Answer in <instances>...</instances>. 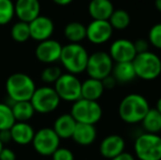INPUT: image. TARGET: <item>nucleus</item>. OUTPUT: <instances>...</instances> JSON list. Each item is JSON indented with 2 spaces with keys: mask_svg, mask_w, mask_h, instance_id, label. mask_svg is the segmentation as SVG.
Returning <instances> with one entry per match:
<instances>
[{
  "mask_svg": "<svg viewBox=\"0 0 161 160\" xmlns=\"http://www.w3.org/2000/svg\"><path fill=\"white\" fill-rule=\"evenodd\" d=\"M150 109L146 97L139 93L125 96L119 105V115L126 124H138L142 121Z\"/></svg>",
  "mask_w": 161,
  "mask_h": 160,
  "instance_id": "nucleus-1",
  "label": "nucleus"
},
{
  "mask_svg": "<svg viewBox=\"0 0 161 160\" xmlns=\"http://www.w3.org/2000/svg\"><path fill=\"white\" fill-rule=\"evenodd\" d=\"M88 58L89 53L83 45L80 43H68L63 46L59 60L67 73L79 75L86 71Z\"/></svg>",
  "mask_w": 161,
  "mask_h": 160,
  "instance_id": "nucleus-2",
  "label": "nucleus"
},
{
  "mask_svg": "<svg viewBox=\"0 0 161 160\" xmlns=\"http://www.w3.org/2000/svg\"><path fill=\"white\" fill-rule=\"evenodd\" d=\"M35 82L24 73H14L6 81V91L12 102L30 101L35 91Z\"/></svg>",
  "mask_w": 161,
  "mask_h": 160,
  "instance_id": "nucleus-3",
  "label": "nucleus"
},
{
  "mask_svg": "<svg viewBox=\"0 0 161 160\" xmlns=\"http://www.w3.org/2000/svg\"><path fill=\"white\" fill-rule=\"evenodd\" d=\"M134 152L139 160H161V136L140 133L134 141Z\"/></svg>",
  "mask_w": 161,
  "mask_h": 160,
  "instance_id": "nucleus-4",
  "label": "nucleus"
},
{
  "mask_svg": "<svg viewBox=\"0 0 161 160\" xmlns=\"http://www.w3.org/2000/svg\"><path fill=\"white\" fill-rule=\"evenodd\" d=\"M131 63L136 77L142 80H155L161 75V58L150 51L137 54Z\"/></svg>",
  "mask_w": 161,
  "mask_h": 160,
  "instance_id": "nucleus-5",
  "label": "nucleus"
},
{
  "mask_svg": "<svg viewBox=\"0 0 161 160\" xmlns=\"http://www.w3.org/2000/svg\"><path fill=\"white\" fill-rule=\"evenodd\" d=\"M70 114L77 123L96 125L102 119L103 110L97 101H91L80 98L72 102Z\"/></svg>",
  "mask_w": 161,
  "mask_h": 160,
  "instance_id": "nucleus-6",
  "label": "nucleus"
},
{
  "mask_svg": "<svg viewBox=\"0 0 161 160\" xmlns=\"http://www.w3.org/2000/svg\"><path fill=\"white\" fill-rule=\"evenodd\" d=\"M30 102L32 103L35 112L41 114H48L59 107L60 99L53 87L43 86L36 88Z\"/></svg>",
  "mask_w": 161,
  "mask_h": 160,
  "instance_id": "nucleus-7",
  "label": "nucleus"
},
{
  "mask_svg": "<svg viewBox=\"0 0 161 160\" xmlns=\"http://www.w3.org/2000/svg\"><path fill=\"white\" fill-rule=\"evenodd\" d=\"M113 66L114 62L110 54L104 51H97L89 55L86 71L90 78L102 80L112 74Z\"/></svg>",
  "mask_w": 161,
  "mask_h": 160,
  "instance_id": "nucleus-8",
  "label": "nucleus"
},
{
  "mask_svg": "<svg viewBox=\"0 0 161 160\" xmlns=\"http://www.w3.org/2000/svg\"><path fill=\"white\" fill-rule=\"evenodd\" d=\"M54 89L60 100L66 102H75L81 98V81L77 75L69 73L62 74L54 83Z\"/></svg>",
  "mask_w": 161,
  "mask_h": 160,
  "instance_id": "nucleus-9",
  "label": "nucleus"
},
{
  "mask_svg": "<svg viewBox=\"0 0 161 160\" xmlns=\"http://www.w3.org/2000/svg\"><path fill=\"white\" fill-rule=\"evenodd\" d=\"M33 148L41 156H52L59 147L60 138L51 127H43L35 132L31 143Z\"/></svg>",
  "mask_w": 161,
  "mask_h": 160,
  "instance_id": "nucleus-10",
  "label": "nucleus"
},
{
  "mask_svg": "<svg viewBox=\"0 0 161 160\" xmlns=\"http://www.w3.org/2000/svg\"><path fill=\"white\" fill-rule=\"evenodd\" d=\"M113 28L108 20H92L86 26V39L94 45H102L111 40Z\"/></svg>",
  "mask_w": 161,
  "mask_h": 160,
  "instance_id": "nucleus-11",
  "label": "nucleus"
},
{
  "mask_svg": "<svg viewBox=\"0 0 161 160\" xmlns=\"http://www.w3.org/2000/svg\"><path fill=\"white\" fill-rule=\"evenodd\" d=\"M108 54L114 63H130L137 55L134 42L127 39L113 41L110 45Z\"/></svg>",
  "mask_w": 161,
  "mask_h": 160,
  "instance_id": "nucleus-12",
  "label": "nucleus"
},
{
  "mask_svg": "<svg viewBox=\"0 0 161 160\" xmlns=\"http://www.w3.org/2000/svg\"><path fill=\"white\" fill-rule=\"evenodd\" d=\"M63 45L58 41L48 39L38 42L35 48V56L41 63L52 65L58 62L60 58Z\"/></svg>",
  "mask_w": 161,
  "mask_h": 160,
  "instance_id": "nucleus-13",
  "label": "nucleus"
},
{
  "mask_svg": "<svg viewBox=\"0 0 161 160\" xmlns=\"http://www.w3.org/2000/svg\"><path fill=\"white\" fill-rule=\"evenodd\" d=\"M29 28H30V39L42 42L51 39L55 30V24L51 18L40 14L29 23Z\"/></svg>",
  "mask_w": 161,
  "mask_h": 160,
  "instance_id": "nucleus-14",
  "label": "nucleus"
},
{
  "mask_svg": "<svg viewBox=\"0 0 161 160\" xmlns=\"http://www.w3.org/2000/svg\"><path fill=\"white\" fill-rule=\"evenodd\" d=\"M125 139L117 134H111L104 137L100 143V154L105 159H112L125 152Z\"/></svg>",
  "mask_w": 161,
  "mask_h": 160,
  "instance_id": "nucleus-15",
  "label": "nucleus"
},
{
  "mask_svg": "<svg viewBox=\"0 0 161 160\" xmlns=\"http://www.w3.org/2000/svg\"><path fill=\"white\" fill-rule=\"evenodd\" d=\"M14 13L20 21L30 23L41 14V3L38 0H17Z\"/></svg>",
  "mask_w": 161,
  "mask_h": 160,
  "instance_id": "nucleus-16",
  "label": "nucleus"
},
{
  "mask_svg": "<svg viewBox=\"0 0 161 160\" xmlns=\"http://www.w3.org/2000/svg\"><path fill=\"white\" fill-rule=\"evenodd\" d=\"M11 139L20 146H25L32 143L35 130L28 122H15L10 128Z\"/></svg>",
  "mask_w": 161,
  "mask_h": 160,
  "instance_id": "nucleus-17",
  "label": "nucleus"
},
{
  "mask_svg": "<svg viewBox=\"0 0 161 160\" xmlns=\"http://www.w3.org/2000/svg\"><path fill=\"white\" fill-rule=\"evenodd\" d=\"M97 136V128L91 124L77 123L71 138L80 146H90L96 141Z\"/></svg>",
  "mask_w": 161,
  "mask_h": 160,
  "instance_id": "nucleus-18",
  "label": "nucleus"
},
{
  "mask_svg": "<svg viewBox=\"0 0 161 160\" xmlns=\"http://www.w3.org/2000/svg\"><path fill=\"white\" fill-rule=\"evenodd\" d=\"M114 11L111 0H91L88 6V12L92 20H108Z\"/></svg>",
  "mask_w": 161,
  "mask_h": 160,
  "instance_id": "nucleus-19",
  "label": "nucleus"
},
{
  "mask_svg": "<svg viewBox=\"0 0 161 160\" xmlns=\"http://www.w3.org/2000/svg\"><path fill=\"white\" fill-rule=\"evenodd\" d=\"M77 122L71 116L70 113H65L59 115L54 122L53 130L58 135L60 139H68L71 138L74 134L75 127H76Z\"/></svg>",
  "mask_w": 161,
  "mask_h": 160,
  "instance_id": "nucleus-20",
  "label": "nucleus"
},
{
  "mask_svg": "<svg viewBox=\"0 0 161 160\" xmlns=\"http://www.w3.org/2000/svg\"><path fill=\"white\" fill-rule=\"evenodd\" d=\"M104 89L102 80L88 78L83 82H81V98L91 101H97L103 96Z\"/></svg>",
  "mask_w": 161,
  "mask_h": 160,
  "instance_id": "nucleus-21",
  "label": "nucleus"
},
{
  "mask_svg": "<svg viewBox=\"0 0 161 160\" xmlns=\"http://www.w3.org/2000/svg\"><path fill=\"white\" fill-rule=\"evenodd\" d=\"M111 75L117 83H127L136 78V73L133 63H114Z\"/></svg>",
  "mask_w": 161,
  "mask_h": 160,
  "instance_id": "nucleus-22",
  "label": "nucleus"
},
{
  "mask_svg": "<svg viewBox=\"0 0 161 160\" xmlns=\"http://www.w3.org/2000/svg\"><path fill=\"white\" fill-rule=\"evenodd\" d=\"M12 113L15 122H29L33 118L34 108L30 101H18L11 104Z\"/></svg>",
  "mask_w": 161,
  "mask_h": 160,
  "instance_id": "nucleus-23",
  "label": "nucleus"
},
{
  "mask_svg": "<svg viewBox=\"0 0 161 160\" xmlns=\"http://www.w3.org/2000/svg\"><path fill=\"white\" fill-rule=\"evenodd\" d=\"M140 123L146 133L159 134L161 132V114L156 109H149Z\"/></svg>",
  "mask_w": 161,
  "mask_h": 160,
  "instance_id": "nucleus-24",
  "label": "nucleus"
},
{
  "mask_svg": "<svg viewBox=\"0 0 161 160\" xmlns=\"http://www.w3.org/2000/svg\"><path fill=\"white\" fill-rule=\"evenodd\" d=\"M64 35L69 43H81L86 40V25L77 21L69 22L64 29Z\"/></svg>",
  "mask_w": 161,
  "mask_h": 160,
  "instance_id": "nucleus-25",
  "label": "nucleus"
},
{
  "mask_svg": "<svg viewBox=\"0 0 161 160\" xmlns=\"http://www.w3.org/2000/svg\"><path fill=\"white\" fill-rule=\"evenodd\" d=\"M108 22H110L113 30L123 31L126 30L130 24V15L124 9H114L110 19H108Z\"/></svg>",
  "mask_w": 161,
  "mask_h": 160,
  "instance_id": "nucleus-26",
  "label": "nucleus"
},
{
  "mask_svg": "<svg viewBox=\"0 0 161 160\" xmlns=\"http://www.w3.org/2000/svg\"><path fill=\"white\" fill-rule=\"evenodd\" d=\"M11 37L18 43H24L30 39V28L29 23L23 21H18L11 28Z\"/></svg>",
  "mask_w": 161,
  "mask_h": 160,
  "instance_id": "nucleus-27",
  "label": "nucleus"
},
{
  "mask_svg": "<svg viewBox=\"0 0 161 160\" xmlns=\"http://www.w3.org/2000/svg\"><path fill=\"white\" fill-rule=\"evenodd\" d=\"M15 123L11 105L0 103V130H10Z\"/></svg>",
  "mask_w": 161,
  "mask_h": 160,
  "instance_id": "nucleus-28",
  "label": "nucleus"
},
{
  "mask_svg": "<svg viewBox=\"0 0 161 160\" xmlns=\"http://www.w3.org/2000/svg\"><path fill=\"white\" fill-rule=\"evenodd\" d=\"M14 15V2L12 0H0V25L8 24Z\"/></svg>",
  "mask_w": 161,
  "mask_h": 160,
  "instance_id": "nucleus-29",
  "label": "nucleus"
},
{
  "mask_svg": "<svg viewBox=\"0 0 161 160\" xmlns=\"http://www.w3.org/2000/svg\"><path fill=\"white\" fill-rule=\"evenodd\" d=\"M62 69L58 66H55V65H49L46 68L43 69L42 74H41V80L45 83H55L56 80L60 77L62 75Z\"/></svg>",
  "mask_w": 161,
  "mask_h": 160,
  "instance_id": "nucleus-30",
  "label": "nucleus"
},
{
  "mask_svg": "<svg viewBox=\"0 0 161 160\" xmlns=\"http://www.w3.org/2000/svg\"><path fill=\"white\" fill-rule=\"evenodd\" d=\"M148 42L155 48L161 51V23H156L148 32Z\"/></svg>",
  "mask_w": 161,
  "mask_h": 160,
  "instance_id": "nucleus-31",
  "label": "nucleus"
},
{
  "mask_svg": "<svg viewBox=\"0 0 161 160\" xmlns=\"http://www.w3.org/2000/svg\"><path fill=\"white\" fill-rule=\"evenodd\" d=\"M52 160H75V155L66 147H58L52 155Z\"/></svg>",
  "mask_w": 161,
  "mask_h": 160,
  "instance_id": "nucleus-32",
  "label": "nucleus"
},
{
  "mask_svg": "<svg viewBox=\"0 0 161 160\" xmlns=\"http://www.w3.org/2000/svg\"><path fill=\"white\" fill-rule=\"evenodd\" d=\"M134 46H135L136 49V53L140 54V53H145V52L149 51V44L148 40H145V39H138L134 42Z\"/></svg>",
  "mask_w": 161,
  "mask_h": 160,
  "instance_id": "nucleus-33",
  "label": "nucleus"
},
{
  "mask_svg": "<svg viewBox=\"0 0 161 160\" xmlns=\"http://www.w3.org/2000/svg\"><path fill=\"white\" fill-rule=\"evenodd\" d=\"M0 160H17V155L12 149L3 147L0 152Z\"/></svg>",
  "mask_w": 161,
  "mask_h": 160,
  "instance_id": "nucleus-34",
  "label": "nucleus"
},
{
  "mask_svg": "<svg viewBox=\"0 0 161 160\" xmlns=\"http://www.w3.org/2000/svg\"><path fill=\"white\" fill-rule=\"evenodd\" d=\"M102 83H103V87L105 90H112L116 87L117 82L115 80V78L112 75H108V77H105L104 79H102Z\"/></svg>",
  "mask_w": 161,
  "mask_h": 160,
  "instance_id": "nucleus-35",
  "label": "nucleus"
},
{
  "mask_svg": "<svg viewBox=\"0 0 161 160\" xmlns=\"http://www.w3.org/2000/svg\"><path fill=\"white\" fill-rule=\"evenodd\" d=\"M0 141L3 144H8L10 141H12L11 139V133L10 130H0Z\"/></svg>",
  "mask_w": 161,
  "mask_h": 160,
  "instance_id": "nucleus-36",
  "label": "nucleus"
},
{
  "mask_svg": "<svg viewBox=\"0 0 161 160\" xmlns=\"http://www.w3.org/2000/svg\"><path fill=\"white\" fill-rule=\"evenodd\" d=\"M110 160H136V158L131 154H129V152H122V154H119V156L114 157V158H112Z\"/></svg>",
  "mask_w": 161,
  "mask_h": 160,
  "instance_id": "nucleus-37",
  "label": "nucleus"
},
{
  "mask_svg": "<svg viewBox=\"0 0 161 160\" xmlns=\"http://www.w3.org/2000/svg\"><path fill=\"white\" fill-rule=\"evenodd\" d=\"M52 1H53L54 3L58 4V6L65 7V6H68V4L71 3V2L74 1V0H52Z\"/></svg>",
  "mask_w": 161,
  "mask_h": 160,
  "instance_id": "nucleus-38",
  "label": "nucleus"
},
{
  "mask_svg": "<svg viewBox=\"0 0 161 160\" xmlns=\"http://www.w3.org/2000/svg\"><path fill=\"white\" fill-rule=\"evenodd\" d=\"M155 109L161 114V97L157 100V103H156V108H155Z\"/></svg>",
  "mask_w": 161,
  "mask_h": 160,
  "instance_id": "nucleus-39",
  "label": "nucleus"
},
{
  "mask_svg": "<svg viewBox=\"0 0 161 160\" xmlns=\"http://www.w3.org/2000/svg\"><path fill=\"white\" fill-rule=\"evenodd\" d=\"M155 6L159 12H161V0H155Z\"/></svg>",
  "mask_w": 161,
  "mask_h": 160,
  "instance_id": "nucleus-40",
  "label": "nucleus"
},
{
  "mask_svg": "<svg viewBox=\"0 0 161 160\" xmlns=\"http://www.w3.org/2000/svg\"><path fill=\"white\" fill-rule=\"evenodd\" d=\"M3 148V144L1 143V141H0V152H1V149Z\"/></svg>",
  "mask_w": 161,
  "mask_h": 160,
  "instance_id": "nucleus-41",
  "label": "nucleus"
},
{
  "mask_svg": "<svg viewBox=\"0 0 161 160\" xmlns=\"http://www.w3.org/2000/svg\"><path fill=\"white\" fill-rule=\"evenodd\" d=\"M136 160H139V159H136Z\"/></svg>",
  "mask_w": 161,
  "mask_h": 160,
  "instance_id": "nucleus-42",
  "label": "nucleus"
}]
</instances>
